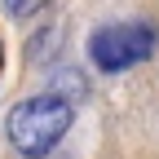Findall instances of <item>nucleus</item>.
<instances>
[{
  "mask_svg": "<svg viewBox=\"0 0 159 159\" xmlns=\"http://www.w3.org/2000/svg\"><path fill=\"white\" fill-rule=\"evenodd\" d=\"M71 119H75V102L62 93H40L18 102L5 119V133H9V146L22 155V159H44L62 137L71 133Z\"/></svg>",
  "mask_w": 159,
  "mask_h": 159,
  "instance_id": "obj_1",
  "label": "nucleus"
},
{
  "mask_svg": "<svg viewBox=\"0 0 159 159\" xmlns=\"http://www.w3.org/2000/svg\"><path fill=\"white\" fill-rule=\"evenodd\" d=\"M155 49H159V27L150 18H119V22H106L89 35V57L106 75L142 66Z\"/></svg>",
  "mask_w": 159,
  "mask_h": 159,
  "instance_id": "obj_2",
  "label": "nucleus"
},
{
  "mask_svg": "<svg viewBox=\"0 0 159 159\" xmlns=\"http://www.w3.org/2000/svg\"><path fill=\"white\" fill-rule=\"evenodd\" d=\"M53 93H62V97H71V102H80V97H84V75H80V71L57 75V80H53Z\"/></svg>",
  "mask_w": 159,
  "mask_h": 159,
  "instance_id": "obj_3",
  "label": "nucleus"
},
{
  "mask_svg": "<svg viewBox=\"0 0 159 159\" xmlns=\"http://www.w3.org/2000/svg\"><path fill=\"white\" fill-rule=\"evenodd\" d=\"M0 5H5V13H9V18H31V13L44 9L49 0H0Z\"/></svg>",
  "mask_w": 159,
  "mask_h": 159,
  "instance_id": "obj_4",
  "label": "nucleus"
},
{
  "mask_svg": "<svg viewBox=\"0 0 159 159\" xmlns=\"http://www.w3.org/2000/svg\"><path fill=\"white\" fill-rule=\"evenodd\" d=\"M0 66H5V44H0Z\"/></svg>",
  "mask_w": 159,
  "mask_h": 159,
  "instance_id": "obj_5",
  "label": "nucleus"
}]
</instances>
